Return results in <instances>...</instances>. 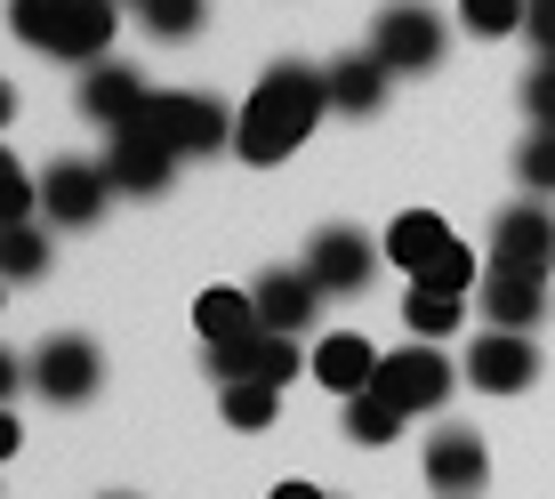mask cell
Masks as SVG:
<instances>
[{
  "label": "cell",
  "mask_w": 555,
  "mask_h": 499,
  "mask_svg": "<svg viewBox=\"0 0 555 499\" xmlns=\"http://www.w3.org/2000/svg\"><path fill=\"white\" fill-rule=\"evenodd\" d=\"M25 362H33V387H41L49 402H89V395H98V379H105V355L89 347L81 331L41 338V347H33Z\"/></svg>",
  "instance_id": "9"
},
{
  "label": "cell",
  "mask_w": 555,
  "mask_h": 499,
  "mask_svg": "<svg viewBox=\"0 0 555 499\" xmlns=\"http://www.w3.org/2000/svg\"><path fill=\"white\" fill-rule=\"evenodd\" d=\"M403 322H411V331H418V338L435 347V338H451L459 322H467V298L435 291V282H411V298H403Z\"/></svg>",
  "instance_id": "21"
},
{
  "label": "cell",
  "mask_w": 555,
  "mask_h": 499,
  "mask_svg": "<svg viewBox=\"0 0 555 499\" xmlns=\"http://www.w3.org/2000/svg\"><path fill=\"white\" fill-rule=\"evenodd\" d=\"M33 202H41V178H33L25 162H0V209H9V226H25Z\"/></svg>",
  "instance_id": "29"
},
{
  "label": "cell",
  "mask_w": 555,
  "mask_h": 499,
  "mask_svg": "<svg viewBox=\"0 0 555 499\" xmlns=\"http://www.w3.org/2000/svg\"><path fill=\"white\" fill-rule=\"evenodd\" d=\"M322 113H331V73L282 56V65L258 73V89H250L242 113H234V153H242L250 169H274V162H291V153L314 138Z\"/></svg>",
  "instance_id": "1"
},
{
  "label": "cell",
  "mask_w": 555,
  "mask_h": 499,
  "mask_svg": "<svg viewBox=\"0 0 555 499\" xmlns=\"http://www.w3.org/2000/svg\"><path fill=\"white\" fill-rule=\"evenodd\" d=\"M427 484H435V499H475L491 484V451H483V435L475 427H443V435H427Z\"/></svg>",
  "instance_id": "11"
},
{
  "label": "cell",
  "mask_w": 555,
  "mask_h": 499,
  "mask_svg": "<svg viewBox=\"0 0 555 499\" xmlns=\"http://www.w3.org/2000/svg\"><path fill=\"white\" fill-rule=\"evenodd\" d=\"M113 499H129V491H113Z\"/></svg>",
  "instance_id": "33"
},
{
  "label": "cell",
  "mask_w": 555,
  "mask_h": 499,
  "mask_svg": "<svg viewBox=\"0 0 555 499\" xmlns=\"http://www.w3.org/2000/svg\"><path fill=\"white\" fill-rule=\"evenodd\" d=\"M129 129L162 138L169 153H218V145H234V113L209 98V89H153L145 113Z\"/></svg>",
  "instance_id": "3"
},
{
  "label": "cell",
  "mask_w": 555,
  "mask_h": 499,
  "mask_svg": "<svg viewBox=\"0 0 555 499\" xmlns=\"http://www.w3.org/2000/svg\"><path fill=\"white\" fill-rule=\"evenodd\" d=\"M169 169H178V153H169L162 138H145V129H113V145H105V178H113V194L153 202V194L169 185Z\"/></svg>",
  "instance_id": "13"
},
{
  "label": "cell",
  "mask_w": 555,
  "mask_h": 499,
  "mask_svg": "<svg viewBox=\"0 0 555 499\" xmlns=\"http://www.w3.org/2000/svg\"><path fill=\"white\" fill-rule=\"evenodd\" d=\"M202 362H209V379H218V387H291V379L306 371L298 338H282V331L225 338V347H209Z\"/></svg>",
  "instance_id": "5"
},
{
  "label": "cell",
  "mask_w": 555,
  "mask_h": 499,
  "mask_svg": "<svg viewBox=\"0 0 555 499\" xmlns=\"http://www.w3.org/2000/svg\"><path fill=\"white\" fill-rule=\"evenodd\" d=\"M475 306H483L491 331H540L547 282H540V274H515V266H491V274L475 282Z\"/></svg>",
  "instance_id": "15"
},
{
  "label": "cell",
  "mask_w": 555,
  "mask_h": 499,
  "mask_svg": "<svg viewBox=\"0 0 555 499\" xmlns=\"http://www.w3.org/2000/svg\"><path fill=\"white\" fill-rule=\"evenodd\" d=\"M451 379H467V371H451V355L443 347H427V338H418V347H395L387 362H378V379L371 387L395 402V411H443L451 402Z\"/></svg>",
  "instance_id": "6"
},
{
  "label": "cell",
  "mask_w": 555,
  "mask_h": 499,
  "mask_svg": "<svg viewBox=\"0 0 555 499\" xmlns=\"http://www.w3.org/2000/svg\"><path fill=\"white\" fill-rule=\"evenodd\" d=\"M524 113H531V129H555V65L524 73Z\"/></svg>",
  "instance_id": "30"
},
{
  "label": "cell",
  "mask_w": 555,
  "mask_h": 499,
  "mask_svg": "<svg viewBox=\"0 0 555 499\" xmlns=\"http://www.w3.org/2000/svg\"><path fill=\"white\" fill-rule=\"evenodd\" d=\"M524 41L540 49V65H555V0H531V16H524Z\"/></svg>",
  "instance_id": "31"
},
{
  "label": "cell",
  "mask_w": 555,
  "mask_h": 499,
  "mask_svg": "<svg viewBox=\"0 0 555 499\" xmlns=\"http://www.w3.org/2000/svg\"><path fill=\"white\" fill-rule=\"evenodd\" d=\"M491 266H515V274H540L555 266V209L531 194V202H507L491 218Z\"/></svg>",
  "instance_id": "7"
},
{
  "label": "cell",
  "mask_w": 555,
  "mask_h": 499,
  "mask_svg": "<svg viewBox=\"0 0 555 499\" xmlns=\"http://www.w3.org/2000/svg\"><path fill=\"white\" fill-rule=\"evenodd\" d=\"M266 499H338V491H322V484H298V475H291V484H274Z\"/></svg>",
  "instance_id": "32"
},
{
  "label": "cell",
  "mask_w": 555,
  "mask_h": 499,
  "mask_svg": "<svg viewBox=\"0 0 555 499\" xmlns=\"http://www.w3.org/2000/svg\"><path fill=\"white\" fill-rule=\"evenodd\" d=\"M443 49H451V25L427 9V0H387L378 25H371V56L387 73H435Z\"/></svg>",
  "instance_id": "4"
},
{
  "label": "cell",
  "mask_w": 555,
  "mask_h": 499,
  "mask_svg": "<svg viewBox=\"0 0 555 499\" xmlns=\"http://www.w3.org/2000/svg\"><path fill=\"white\" fill-rule=\"evenodd\" d=\"M194 331H202V347H225V338H250V331H266L258 322V298L250 291H202V306H194Z\"/></svg>",
  "instance_id": "20"
},
{
  "label": "cell",
  "mask_w": 555,
  "mask_h": 499,
  "mask_svg": "<svg viewBox=\"0 0 555 499\" xmlns=\"http://www.w3.org/2000/svg\"><path fill=\"white\" fill-rule=\"evenodd\" d=\"M9 33L25 49L65 56V65L89 73V65H105L121 16H113V0H9Z\"/></svg>",
  "instance_id": "2"
},
{
  "label": "cell",
  "mask_w": 555,
  "mask_h": 499,
  "mask_svg": "<svg viewBox=\"0 0 555 499\" xmlns=\"http://www.w3.org/2000/svg\"><path fill=\"white\" fill-rule=\"evenodd\" d=\"M459 371H467L483 395H524L531 379H540V347H531V331H483Z\"/></svg>",
  "instance_id": "10"
},
{
  "label": "cell",
  "mask_w": 555,
  "mask_h": 499,
  "mask_svg": "<svg viewBox=\"0 0 555 499\" xmlns=\"http://www.w3.org/2000/svg\"><path fill=\"white\" fill-rule=\"evenodd\" d=\"M531 0H459V33H475V41H507V33H524Z\"/></svg>",
  "instance_id": "24"
},
{
  "label": "cell",
  "mask_w": 555,
  "mask_h": 499,
  "mask_svg": "<svg viewBox=\"0 0 555 499\" xmlns=\"http://www.w3.org/2000/svg\"><path fill=\"white\" fill-rule=\"evenodd\" d=\"M145 98H153L145 73L121 65V56H105V65L81 73V113H89V121H105V129H129V121L145 113Z\"/></svg>",
  "instance_id": "16"
},
{
  "label": "cell",
  "mask_w": 555,
  "mask_h": 499,
  "mask_svg": "<svg viewBox=\"0 0 555 499\" xmlns=\"http://www.w3.org/2000/svg\"><path fill=\"white\" fill-rule=\"evenodd\" d=\"M403 419H411V411H395V402L378 395V387H362V395H347V435H354L362 451L395 444V435H403Z\"/></svg>",
  "instance_id": "22"
},
{
  "label": "cell",
  "mask_w": 555,
  "mask_h": 499,
  "mask_svg": "<svg viewBox=\"0 0 555 499\" xmlns=\"http://www.w3.org/2000/svg\"><path fill=\"white\" fill-rule=\"evenodd\" d=\"M105 202H113L105 162H49L41 169V218L49 226H89Z\"/></svg>",
  "instance_id": "12"
},
{
  "label": "cell",
  "mask_w": 555,
  "mask_h": 499,
  "mask_svg": "<svg viewBox=\"0 0 555 499\" xmlns=\"http://www.w3.org/2000/svg\"><path fill=\"white\" fill-rule=\"evenodd\" d=\"M258 322L266 331H282V338H298V331H314V315H322V282L306 274V266H274V274H258Z\"/></svg>",
  "instance_id": "14"
},
{
  "label": "cell",
  "mask_w": 555,
  "mask_h": 499,
  "mask_svg": "<svg viewBox=\"0 0 555 499\" xmlns=\"http://www.w3.org/2000/svg\"><path fill=\"white\" fill-rule=\"evenodd\" d=\"M218 411H225V427L258 435V427H274V411H282V387H218Z\"/></svg>",
  "instance_id": "25"
},
{
  "label": "cell",
  "mask_w": 555,
  "mask_h": 499,
  "mask_svg": "<svg viewBox=\"0 0 555 499\" xmlns=\"http://www.w3.org/2000/svg\"><path fill=\"white\" fill-rule=\"evenodd\" d=\"M306 274L322 282V298H354V291H371V274H378V242L362 234V226H322V234L306 242Z\"/></svg>",
  "instance_id": "8"
},
{
  "label": "cell",
  "mask_w": 555,
  "mask_h": 499,
  "mask_svg": "<svg viewBox=\"0 0 555 499\" xmlns=\"http://www.w3.org/2000/svg\"><path fill=\"white\" fill-rule=\"evenodd\" d=\"M451 242H459V234H451V226H443V218H435V209H403V218H395V226H387V258H395V266H403V274H411V282H418V274H427V266H435V258H443V250H451Z\"/></svg>",
  "instance_id": "18"
},
{
  "label": "cell",
  "mask_w": 555,
  "mask_h": 499,
  "mask_svg": "<svg viewBox=\"0 0 555 499\" xmlns=\"http://www.w3.org/2000/svg\"><path fill=\"white\" fill-rule=\"evenodd\" d=\"M515 178L531 185V194H555V129H531L524 153H515Z\"/></svg>",
  "instance_id": "27"
},
{
  "label": "cell",
  "mask_w": 555,
  "mask_h": 499,
  "mask_svg": "<svg viewBox=\"0 0 555 499\" xmlns=\"http://www.w3.org/2000/svg\"><path fill=\"white\" fill-rule=\"evenodd\" d=\"M129 9H138V25L153 41H194L209 25V0H129Z\"/></svg>",
  "instance_id": "23"
},
{
  "label": "cell",
  "mask_w": 555,
  "mask_h": 499,
  "mask_svg": "<svg viewBox=\"0 0 555 499\" xmlns=\"http://www.w3.org/2000/svg\"><path fill=\"white\" fill-rule=\"evenodd\" d=\"M418 282H435V291L467 298V291H475V282H483V274H475V250H467V242H451V250H443V258H435V266H427V274H418Z\"/></svg>",
  "instance_id": "28"
},
{
  "label": "cell",
  "mask_w": 555,
  "mask_h": 499,
  "mask_svg": "<svg viewBox=\"0 0 555 499\" xmlns=\"http://www.w3.org/2000/svg\"><path fill=\"white\" fill-rule=\"evenodd\" d=\"M322 73H331V113H378V105H387V81H395L371 49L338 56V65H322Z\"/></svg>",
  "instance_id": "19"
},
{
  "label": "cell",
  "mask_w": 555,
  "mask_h": 499,
  "mask_svg": "<svg viewBox=\"0 0 555 499\" xmlns=\"http://www.w3.org/2000/svg\"><path fill=\"white\" fill-rule=\"evenodd\" d=\"M378 362H387V355H378V347H371L362 331H331V338H314L306 371H314V379H322L331 395H362V387L378 379Z\"/></svg>",
  "instance_id": "17"
},
{
  "label": "cell",
  "mask_w": 555,
  "mask_h": 499,
  "mask_svg": "<svg viewBox=\"0 0 555 499\" xmlns=\"http://www.w3.org/2000/svg\"><path fill=\"white\" fill-rule=\"evenodd\" d=\"M41 266H49V234H41V226H9V234H0V274H9V282H33V274H41Z\"/></svg>",
  "instance_id": "26"
}]
</instances>
